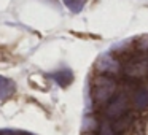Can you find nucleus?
Here are the masks:
<instances>
[{
    "label": "nucleus",
    "mask_w": 148,
    "mask_h": 135,
    "mask_svg": "<svg viewBox=\"0 0 148 135\" xmlns=\"http://www.w3.org/2000/svg\"><path fill=\"white\" fill-rule=\"evenodd\" d=\"M131 103L135 111H145L148 110V89L145 86H138L131 95Z\"/></svg>",
    "instance_id": "5"
},
{
    "label": "nucleus",
    "mask_w": 148,
    "mask_h": 135,
    "mask_svg": "<svg viewBox=\"0 0 148 135\" xmlns=\"http://www.w3.org/2000/svg\"><path fill=\"white\" fill-rule=\"evenodd\" d=\"M116 91H118L116 78L108 76V75H100V73H96V76L92 78L91 95H92V103L96 106H105L113 99Z\"/></svg>",
    "instance_id": "1"
},
{
    "label": "nucleus",
    "mask_w": 148,
    "mask_h": 135,
    "mask_svg": "<svg viewBox=\"0 0 148 135\" xmlns=\"http://www.w3.org/2000/svg\"><path fill=\"white\" fill-rule=\"evenodd\" d=\"M100 125V121L97 119L96 115H86L83 118V124H81V130H83V135H92L97 132Z\"/></svg>",
    "instance_id": "6"
},
{
    "label": "nucleus",
    "mask_w": 148,
    "mask_h": 135,
    "mask_svg": "<svg viewBox=\"0 0 148 135\" xmlns=\"http://www.w3.org/2000/svg\"><path fill=\"white\" fill-rule=\"evenodd\" d=\"M53 78H54V81L59 84V86L65 87L67 84L72 83V72L70 70H61V72H56L54 75H53Z\"/></svg>",
    "instance_id": "8"
},
{
    "label": "nucleus",
    "mask_w": 148,
    "mask_h": 135,
    "mask_svg": "<svg viewBox=\"0 0 148 135\" xmlns=\"http://www.w3.org/2000/svg\"><path fill=\"white\" fill-rule=\"evenodd\" d=\"M64 3L67 5V8L72 10L73 13H80L83 5H84V0H64Z\"/></svg>",
    "instance_id": "10"
},
{
    "label": "nucleus",
    "mask_w": 148,
    "mask_h": 135,
    "mask_svg": "<svg viewBox=\"0 0 148 135\" xmlns=\"http://www.w3.org/2000/svg\"><path fill=\"white\" fill-rule=\"evenodd\" d=\"M97 135H116V134L113 132L110 121L103 119V121H100V125H99V129H97Z\"/></svg>",
    "instance_id": "9"
},
{
    "label": "nucleus",
    "mask_w": 148,
    "mask_h": 135,
    "mask_svg": "<svg viewBox=\"0 0 148 135\" xmlns=\"http://www.w3.org/2000/svg\"><path fill=\"white\" fill-rule=\"evenodd\" d=\"M94 68H96L97 73L108 75V76H113L118 80V76L121 75V61L116 59L110 52H105V54H100L97 57L96 64H94Z\"/></svg>",
    "instance_id": "3"
},
{
    "label": "nucleus",
    "mask_w": 148,
    "mask_h": 135,
    "mask_svg": "<svg viewBox=\"0 0 148 135\" xmlns=\"http://www.w3.org/2000/svg\"><path fill=\"white\" fill-rule=\"evenodd\" d=\"M14 83L11 80H8V78L5 76H0V100H5L8 99V97L13 95L14 92Z\"/></svg>",
    "instance_id": "7"
},
{
    "label": "nucleus",
    "mask_w": 148,
    "mask_h": 135,
    "mask_svg": "<svg viewBox=\"0 0 148 135\" xmlns=\"http://www.w3.org/2000/svg\"><path fill=\"white\" fill-rule=\"evenodd\" d=\"M135 119H137V111H131L129 110L121 118L110 121V124H112V129L116 135H127L132 130V127L135 125Z\"/></svg>",
    "instance_id": "4"
},
{
    "label": "nucleus",
    "mask_w": 148,
    "mask_h": 135,
    "mask_svg": "<svg viewBox=\"0 0 148 135\" xmlns=\"http://www.w3.org/2000/svg\"><path fill=\"white\" fill-rule=\"evenodd\" d=\"M129 110H131V97L124 92L116 91L113 99L103 106V116L107 121H113V119H118L123 115H126Z\"/></svg>",
    "instance_id": "2"
},
{
    "label": "nucleus",
    "mask_w": 148,
    "mask_h": 135,
    "mask_svg": "<svg viewBox=\"0 0 148 135\" xmlns=\"http://www.w3.org/2000/svg\"><path fill=\"white\" fill-rule=\"evenodd\" d=\"M0 135H10V130H0Z\"/></svg>",
    "instance_id": "11"
}]
</instances>
